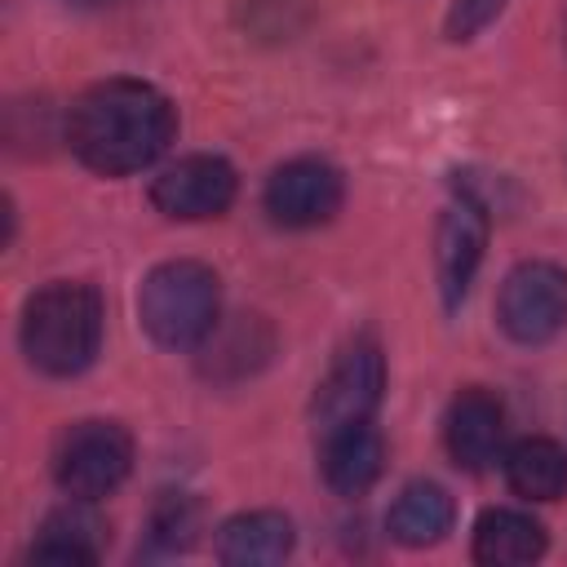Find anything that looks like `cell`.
I'll return each mask as SVG.
<instances>
[{
    "mask_svg": "<svg viewBox=\"0 0 567 567\" xmlns=\"http://www.w3.org/2000/svg\"><path fill=\"white\" fill-rule=\"evenodd\" d=\"M239 177L221 155H182L151 182V204L177 221H204L235 204Z\"/></svg>",
    "mask_w": 567,
    "mask_h": 567,
    "instance_id": "obj_8",
    "label": "cell"
},
{
    "mask_svg": "<svg viewBox=\"0 0 567 567\" xmlns=\"http://www.w3.org/2000/svg\"><path fill=\"white\" fill-rule=\"evenodd\" d=\"M443 439H447V452H452L456 465L487 470L501 456V443H505V408H501V399L487 394L483 385H465L447 403Z\"/></svg>",
    "mask_w": 567,
    "mask_h": 567,
    "instance_id": "obj_10",
    "label": "cell"
},
{
    "mask_svg": "<svg viewBox=\"0 0 567 567\" xmlns=\"http://www.w3.org/2000/svg\"><path fill=\"white\" fill-rule=\"evenodd\" d=\"M22 354L44 377H75L102 346V297L84 279H53L27 297L18 323Z\"/></svg>",
    "mask_w": 567,
    "mask_h": 567,
    "instance_id": "obj_2",
    "label": "cell"
},
{
    "mask_svg": "<svg viewBox=\"0 0 567 567\" xmlns=\"http://www.w3.org/2000/svg\"><path fill=\"white\" fill-rule=\"evenodd\" d=\"M496 323L518 346H545L567 328V270L554 261H518L496 292Z\"/></svg>",
    "mask_w": 567,
    "mask_h": 567,
    "instance_id": "obj_5",
    "label": "cell"
},
{
    "mask_svg": "<svg viewBox=\"0 0 567 567\" xmlns=\"http://www.w3.org/2000/svg\"><path fill=\"white\" fill-rule=\"evenodd\" d=\"M487 248V208L474 195H456L434 226V279L447 310H456L478 275Z\"/></svg>",
    "mask_w": 567,
    "mask_h": 567,
    "instance_id": "obj_9",
    "label": "cell"
},
{
    "mask_svg": "<svg viewBox=\"0 0 567 567\" xmlns=\"http://www.w3.org/2000/svg\"><path fill=\"white\" fill-rule=\"evenodd\" d=\"M133 470V434L120 421H80L58 439L53 478L66 496L102 501Z\"/></svg>",
    "mask_w": 567,
    "mask_h": 567,
    "instance_id": "obj_4",
    "label": "cell"
},
{
    "mask_svg": "<svg viewBox=\"0 0 567 567\" xmlns=\"http://www.w3.org/2000/svg\"><path fill=\"white\" fill-rule=\"evenodd\" d=\"M452 496L439 483H408L390 505V536L408 549H425L452 532Z\"/></svg>",
    "mask_w": 567,
    "mask_h": 567,
    "instance_id": "obj_16",
    "label": "cell"
},
{
    "mask_svg": "<svg viewBox=\"0 0 567 567\" xmlns=\"http://www.w3.org/2000/svg\"><path fill=\"white\" fill-rule=\"evenodd\" d=\"M102 545H106V523L93 514V501L71 496L40 523L27 554L40 563H97Z\"/></svg>",
    "mask_w": 567,
    "mask_h": 567,
    "instance_id": "obj_12",
    "label": "cell"
},
{
    "mask_svg": "<svg viewBox=\"0 0 567 567\" xmlns=\"http://www.w3.org/2000/svg\"><path fill=\"white\" fill-rule=\"evenodd\" d=\"M190 532H195V509L186 496H164L159 509H155V523H151V536L164 545V549H186L190 545Z\"/></svg>",
    "mask_w": 567,
    "mask_h": 567,
    "instance_id": "obj_18",
    "label": "cell"
},
{
    "mask_svg": "<svg viewBox=\"0 0 567 567\" xmlns=\"http://www.w3.org/2000/svg\"><path fill=\"white\" fill-rule=\"evenodd\" d=\"M319 465H323V483L341 496H359L368 492L381 470H385V443L381 434L372 430V421H359V425H341L332 434H323V452H319Z\"/></svg>",
    "mask_w": 567,
    "mask_h": 567,
    "instance_id": "obj_11",
    "label": "cell"
},
{
    "mask_svg": "<svg viewBox=\"0 0 567 567\" xmlns=\"http://www.w3.org/2000/svg\"><path fill=\"white\" fill-rule=\"evenodd\" d=\"M505 483L523 501H558L567 492V447L545 434L518 439L505 452Z\"/></svg>",
    "mask_w": 567,
    "mask_h": 567,
    "instance_id": "obj_15",
    "label": "cell"
},
{
    "mask_svg": "<svg viewBox=\"0 0 567 567\" xmlns=\"http://www.w3.org/2000/svg\"><path fill=\"white\" fill-rule=\"evenodd\" d=\"M292 554V523L279 509H248L221 523L217 558L230 567H270Z\"/></svg>",
    "mask_w": 567,
    "mask_h": 567,
    "instance_id": "obj_13",
    "label": "cell"
},
{
    "mask_svg": "<svg viewBox=\"0 0 567 567\" xmlns=\"http://www.w3.org/2000/svg\"><path fill=\"white\" fill-rule=\"evenodd\" d=\"M71 9H97V4H111V0H66Z\"/></svg>",
    "mask_w": 567,
    "mask_h": 567,
    "instance_id": "obj_20",
    "label": "cell"
},
{
    "mask_svg": "<svg viewBox=\"0 0 567 567\" xmlns=\"http://www.w3.org/2000/svg\"><path fill=\"white\" fill-rule=\"evenodd\" d=\"M177 133V111L173 102L128 75H111L89 84L66 115V142L75 159L102 177H128L151 168Z\"/></svg>",
    "mask_w": 567,
    "mask_h": 567,
    "instance_id": "obj_1",
    "label": "cell"
},
{
    "mask_svg": "<svg viewBox=\"0 0 567 567\" xmlns=\"http://www.w3.org/2000/svg\"><path fill=\"white\" fill-rule=\"evenodd\" d=\"M381 390H385V359H381V350L372 341L346 346L332 359V368L319 381V390H315V403H310L315 430L332 434L341 425L372 421V412L381 403Z\"/></svg>",
    "mask_w": 567,
    "mask_h": 567,
    "instance_id": "obj_6",
    "label": "cell"
},
{
    "mask_svg": "<svg viewBox=\"0 0 567 567\" xmlns=\"http://www.w3.org/2000/svg\"><path fill=\"white\" fill-rule=\"evenodd\" d=\"M505 4L509 0H452V9L443 18L447 40H474L483 27H492L505 13Z\"/></svg>",
    "mask_w": 567,
    "mask_h": 567,
    "instance_id": "obj_19",
    "label": "cell"
},
{
    "mask_svg": "<svg viewBox=\"0 0 567 567\" xmlns=\"http://www.w3.org/2000/svg\"><path fill=\"white\" fill-rule=\"evenodd\" d=\"M221 315V284L213 266L177 257L159 261L137 288V319L155 346L190 350L204 346Z\"/></svg>",
    "mask_w": 567,
    "mask_h": 567,
    "instance_id": "obj_3",
    "label": "cell"
},
{
    "mask_svg": "<svg viewBox=\"0 0 567 567\" xmlns=\"http://www.w3.org/2000/svg\"><path fill=\"white\" fill-rule=\"evenodd\" d=\"M341 195H346V182L328 159L297 155L270 173L266 213L288 230H310V226H323L341 208Z\"/></svg>",
    "mask_w": 567,
    "mask_h": 567,
    "instance_id": "obj_7",
    "label": "cell"
},
{
    "mask_svg": "<svg viewBox=\"0 0 567 567\" xmlns=\"http://www.w3.org/2000/svg\"><path fill=\"white\" fill-rule=\"evenodd\" d=\"M545 554V527L523 509H483L474 523V558L487 567H523Z\"/></svg>",
    "mask_w": 567,
    "mask_h": 567,
    "instance_id": "obj_14",
    "label": "cell"
},
{
    "mask_svg": "<svg viewBox=\"0 0 567 567\" xmlns=\"http://www.w3.org/2000/svg\"><path fill=\"white\" fill-rule=\"evenodd\" d=\"M235 13H239V27L252 40L279 44V40H292L306 27L310 0H235Z\"/></svg>",
    "mask_w": 567,
    "mask_h": 567,
    "instance_id": "obj_17",
    "label": "cell"
}]
</instances>
